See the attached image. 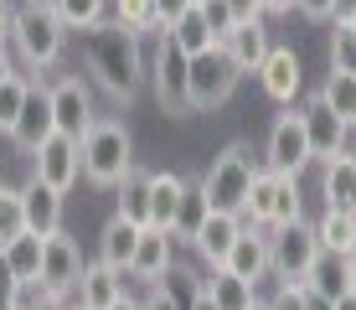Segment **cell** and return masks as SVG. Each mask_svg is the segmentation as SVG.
Listing matches in <instances>:
<instances>
[{
    "label": "cell",
    "mask_w": 356,
    "mask_h": 310,
    "mask_svg": "<svg viewBox=\"0 0 356 310\" xmlns=\"http://www.w3.org/2000/svg\"><path fill=\"white\" fill-rule=\"evenodd\" d=\"M78 42H83L88 83L104 88L119 109H129L134 98H140V88H145V47H140L145 36L124 31L114 16H108V21H98V26H83Z\"/></svg>",
    "instance_id": "6da1fadb"
},
{
    "label": "cell",
    "mask_w": 356,
    "mask_h": 310,
    "mask_svg": "<svg viewBox=\"0 0 356 310\" xmlns=\"http://www.w3.org/2000/svg\"><path fill=\"white\" fill-rule=\"evenodd\" d=\"M67 21L57 16L52 0H21L16 10H10V47H16V57L26 62V72H52L57 62L67 52Z\"/></svg>",
    "instance_id": "7a4b0ae2"
},
{
    "label": "cell",
    "mask_w": 356,
    "mask_h": 310,
    "mask_svg": "<svg viewBox=\"0 0 356 310\" xmlns=\"http://www.w3.org/2000/svg\"><path fill=\"white\" fill-rule=\"evenodd\" d=\"M78 155H83V181L98 186V192H114L124 181V171L134 166V140H129L124 119L98 114V124L78 140Z\"/></svg>",
    "instance_id": "3957f363"
},
{
    "label": "cell",
    "mask_w": 356,
    "mask_h": 310,
    "mask_svg": "<svg viewBox=\"0 0 356 310\" xmlns=\"http://www.w3.org/2000/svg\"><path fill=\"white\" fill-rule=\"evenodd\" d=\"M259 171H264V155L253 150L248 140L222 145V155H217L212 166H207V176H202L212 212H238V217H243V196H248V186H253Z\"/></svg>",
    "instance_id": "277c9868"
},
{
    "label": "cell",
    "mask_w": 356,
    "mask_h": 310,
    "mask_svg": "<svg viewBox=\"0 0 356 310\" xmlns=\"http://www.w3.org/2000/svg\"><path fill=\"white\" fill-rule=\"evenodd\" d=\"M186 78H191V57L161 31V36H155V52L145 57V83H150V93H155V104H161L165 119H186L191 114Z\"/></svg>",
    "instance_id": "5b68a950"
},
{
    "label": "cell",
    "mask_w": 356,
    "mask_h": 310,
    "mask_svg": "<svg viewBox=\"0 0 356 310\" xmlns=\"http://www.w3.org/2000/svg\"><path fill=\"white\" fill-rule=\"evenodd\" d=\"M321 258V238H315V222H284V228H268V279L274 284H305L310 264Z\"/></svg>",
    "instance_id": "8992f818"
},
{
    "label": "cell",
    "mask_w": 356,
    "mask_h": 310,
    "mask_svg": "<svg viewBox=\"0 0 356 310\" xmlns=\"http://www.w3.org/2000/svg\"><path fill=\"white\" fill-rule=\"evenodd\" d=\"M238 83H243V68L227 57L222 42L207 47V52H196V57H191V78H186V88H191V114H212V109H222L227 98L238 93Z\"/></svg>",
    "instance_id": "52a82bcc"
},
{
    "label": "cell",
    "mask_w": 356,
    "mask_h": 310,
    "mask_svg": "<svg viewBox=\"0 0 356 310\" xmlns=\"http://www.w3.org/2000/svg\"><path fill=\"white\" fill-rule=\"evenodd\" d=\"M47 98H52L57 134H67V140H83V134H88L93 124H98L88 72H63V78H52V83H47Z\"/></svg>",
    "instance_id": "ba28073f"
},
{
    "label": "cell",
    "mask_w": 356,
    "mask_h": 310,
    "mask_svg": "<svg viewBox=\"0 0 356 310\" xmlns=\"http://www.w3.org/2000/svg\"><path fill=\"white\" fill-rule=\"evenodd\" d=\"M264 171H279V176H305V166H310V140H305V124H300V109H284V114H274L268 124V140H264Z\"/></svg>",
    "instance_id": "9c48e42d"
},
{
    "label": "cell",
    "mask_w": 356,
    "mask_h": 310,
    "mask_svg": "<svg viewBox=\"0 0 356 310\" xmlns=\"http://www.w3.org/2000/svg\"><path fill=\"white\" fill-rule=\"evenodd\" d=\"M83 243L78 238H67V228L63 233H52V238L42 243V290L52 295V300H72V290H78V279H83Z\"/></svg>",
    "instance_id": "30bf717a"
},
{
    "label": "cell",
    "mask_w": 356,
    "mask_h": 310,
    "mask_svg": "<svg viewBox=\"0 0 356 310\" xmlns=\"http://www.w3.org/2000/svg\"><path fill=\"white\" fill-rule=\"evenodd\" d=\"M31 176L42 186H52V192H72L83 176V155H78V140H67V134H47L42 145L31 150Z\"/></svg>",
    "instance_id": "8fae6325"
},
{
    "label": "cell",
    "mask_w": 356,
    "mask_h": 310,
    "mask_svg": "<svg viewBox=\"0 0 356 310\" xmlns=\"http://www.w3.org/2000/svg\"><path fill=\"white\" fill-rule=\"evenodd\" d=\"M300 124H305V140H310V155L315 160H330V155H341L351 145V130L341 124V114H330V104L321 93H310V98H300Z\"/></svg>",
    "instance_id": "7c38bea8"
},
{
    "label": "cell",
    "mask_w": 356,
    "mask_h": 310,
    "mask_svg": "<svg viewBox=\"0 0 356 310\" xmlns=\"http://www.w3.org/2000/svg\"><path fill=\"white\" fill-rule=\"evenodd\" d=\"M259 83L279 109H294L305 98V62L294 47H268V57L259 62Z\"/></svg>",
    "instance_id": "4fadbf2b"
},
{
    "label": "cell",
    "mask_w": 356,
    "mask_h": 310,
    "mask_svg": "<svg viewBox=\"0 0 356 310\" xmlns=\"http://www.w3.org/2000/svg\"><path fill=\"white\" fill-rule=\"evenodd\" d=\"M217 269H227V274H238V279H248V284H264L268 279V228L243 222V233L232 238L227 258Z\"/></svg>",
    "instance_id": "5bb4252c"
},
{
    "label": "cell",
    "mask_w": 356,
    "mask_h": 310,
    "mask_svg": "<svg viewBox=\"0 0 356 310\" xmlns=\"http://www.w3.org/2000/svg\"><path fill=\"white\" fill-rule=\"evenodd\" d=\"M176 264V238L165 228H140V243H134V258H129V279L134 284H155L170 274Z\"/></svg>",
    "instance_id": "9a60e30c"
},
{
    "label": "cell",
    "mask_w": 356,
    "mask_h": 310,
    "mask_svg": "<svg viewBox=\"0 0 356 310\" xmlns=\"http://www.w3.org/2000/svg\"><path fill=\"white\" fill-rule=\"evenodd\" d=\"M47 134H57V119H52V98H47V83L42 78H31V88H26V104H21V114H16V130H10V140L21 145V150H36V145L47 140Z\"/></svg>",
    "instance_id": "2e32d148"
},
{
    "label": "cell",
    "mask_w": 356,
    "mask_h": 310,
    "mask_svg": "<svg viewBox=\"0 0 356 310\" xmlns=\"http://www.w3.org/2000/svg\"><path fill=\"white\" fill-rule=\"evenodd\" d=\"M21 192V217H26V233H36V238H52V233H63V207H67V196L63 192H52V186H42V181H26V186H16Z\"/></svg>",
    "instance_id": "e0dca14e"
},
{
    "label": "cell",
    "mask_w": 356,
    "mask_h": 310,
    "mask_svg": "<svg viewBox=\"0 0 356 310\" xmlns=\"http://www.w3.org/2000/svg\"><path fill=\"white\" fill-rule=\"evenodd\" d=\"M124 290H129V274L108 269L104 258H88V264H83V279H78V290H72V300H78L83 310H108V305H114Z\"/></svg>",
    "instance_id": "ac0fdd59"
},
{
    "label": "cell",
    "mask_w": 356,
    "mask_h": 310,
    "mask_svg": "<svg viewBox=\"0 0 356 310\" xmlns=\"http://www.w3.org/2000/svg\"><path fill=\"white\" fill-rule=\"evenodd\" d=\"M238 233H243V217L238 212H207V222L196 228V238H191V254L202 258L207 269H217L227 258V248H232Z\"/></svg>",
    "instance_id": "d6986e66"
},
{
    "label": "cell",
    "mask_w": 356,
    "mask_h": 310,
    "mask_svg": "<svg viewBox=\"0 0 356 310\" xmlns=\"http://www.w3.org/2000/svg\"><path fill=\"white\" fill-rule=\"evenodd\" d=\"M321 202L325 207H356V150L321 160Z\"/></svg>",
    "instance_id": "ffe728a7"
},
{
    "label": "cell",
    "mask_w": 356,
    "mask_h": 310,
    "mask_svg": "<svg viewBox=\"0 0 356 310\" xmlns=\"http://www.w3.org/2000/svg\"><path fill=\"white\" fill-rule=\"evenodd\" d=\"M222 47H227V57L243 68V78H248V72H259V62L268 57V47H274V42H268V26L259 16V21H238V26L227 31Z\"/></svg>",
    "instance_id": "44dd1931"
},
{
    "label": "cell",
    "mask_w": 356,
    "mask_h": 310,
    "mask_svg": "<svg viewBox=\"0 0 356 310\" xmlns=\"http://www.w3.org/2000/svg\"><path fill=\"white\" fill-rule=\"evenodd\" d=\"M134 243H140V222L129 217H108L104 233H98V258H104L108 269H119V274H129V258H134Z\"/></svg>",
    "instance_id": "7402d4cb"
},
{
    "label": "cell",
    "mask_w": 356,
    "mask_h": 310,
    "mask_svg": "<svg viewBox=\"0 0 356 310\" xmlns=\"http://www.w3.org/2000/svg\"><path fill=\"white\" fill-rule=\"evenodd\" d=\"M207 212H212V202H207V186H202V176H186V192H181L176 222H170V238L191 248V238H196V228L207 222Z\"/></svg>",
    "instance_id": "603a6c76"
},
{
    "label": "cell",
    "mask_w": 356,
    "mask_h": 310,
    "mask_svg": "<svg viewBox=\"0 0 356 310\" xmlns=\"http://www.w3.org/2000/svg\"><path fill=\"white\" fill-rule=\"evenodd\" d=\"M114 192H119V217H129V222H140V228H150V166H140V160H134Z\"/></svg>",
    "instance_id": "cb8c5ba5"
},
{
    "label": "cell",
    "mask_w": 356,
    "mask_h": 310,
    "mask_svg": "<svg viewBox=\"0 0 356 310\" xmlns=\"http://www.w3.org/2000/svg\"><path fill=\"white\" fill-rule=\"evenodd\" d=\"M315 238H321V254H341L346 258L356 248V212L351 207H325L315 217Z\"/></svg>",
    "instance_id": "d4e9b609"
},
{
    "label": "cell",
    "mask_w": 356,
    "mask_h": 310,
    "mask_svg": "<svg viewBox=\"0 0 356 310\" xmlns=\"http://www.w3.org/2000/svg\"><path fill=\"white\" fill-rule=\"evenodd\" d=\"M202 290H207V300H212L217 310H248L253 300H259V284H248V279L227 274V269H207Z\"/></svg>",
    "instance_id": "484cf974"
},
{
    "label": "cell",
    "mask_w": 356,
    "mask_h": 310,
    "mask_svg": "<svg viewBox=\"0 0 356 310\" xmlns=\"http://www.w3.org/2000/svg\"><path fill=\"white\" fill-rule=\"evenodd\" d=\"M181 192H186V176H176V171H150V228L170 233L176 207H181Z\"/></svg>",
    "instance_id": "4316f807"
},
{
    "label": "cell",
    "mask_w": 356,
    "mask_h": 310,
    "mask_svg": "<svg viewBox=\"0 0 356 310\" xmlns=\"http://www.w3.org/2000/svg\"><path fill=\"white\" fill-rule=\"evenodd\" d=\"M305 290L325 295V300H341V295H351L356 284H351L346 258H341V254H321V258L310 264V274H305Z\"/></svg>",
    "instance_id": "83f0119b"
},
{
    "label": "cell",
    "mask_w": 356,
    "mask_h": 310,
    "mask_svg": "<svg viewBox=\"0 0 356 310\" xmlns=\"http://www.w3.org/2000/svg\"><path fill=\"white\" fill-rule=\"evenodd\" d=\"M42 243H47V238H36V233H16V238L0 248V254H6V264L16 269L21 284H36V279H42Z\"/></svg>",
    "instance_id": "f1b7e54d"
},
{
    "label": "cell",
    "mask_w": 356,
    "mask_h": 310,
    "mask_svg": "<svg viewBox=\"0 0 356 310\" xmlns=\"http://www.w3.org/2000/svg\"><path fill=\"white\" fill-rule=\"evenodd\" d=\"M315 93L330 104V114H341L346 130H356V72H325V83Z\"/></svg>",
    "instance_id": "f546056e"
},
{
    "label": "cell",
    "mask_w": 356,
    "mask_h": 310,
    "mask_svg": "<svg viewBox=\"0 0 356 310\" xmlns=\"http://www.w3.org/2000/svg\"><path fill=\"white\" fill-rule=\"evenodd\" d=\"M274 186H279L274 171H259V176H253L248 196H243V222H253V228H268V217H274Z\"/></svg>",
    "instance_id": "4dcf8cb0"
},
{
    "label": "cell",
    "mask_w": 356,
    "mask_h": 310,
    "mask_svg": "<svg viewBox=\"0 0 356 310\" xmlns=\"http://www.w3.org/2000/svg\"><path fill=\"white\" fill-rule=\"evenodd\" d=\"M108 16H114L124 31H134V36H145V31L161 36V21H155V0H108Z\"/></svg>",
    "instance_id": "1f68e13d"
},
{
    "label": "cell",
    "mask_w": 356,
    "mask_h": 310,
    "mask_svg": "<svg viewBox=\"0 0 356 310\" xmlns=\"http://www.w3.org/2000/svg\"><path fill=\"white\" fill-rule=\"evenodd\" d=\"M279 176V171H274ZM305 217V192H300V176H279L274 186V217H268V228H284V222H300Z\"/></svg>",
    "instance_id": "d6a6232c"
},
{
    "label": "cell",
    "mask_w": 356,
    "mask_h": 310,
    "mask_svg": "<svg viewBox=\"0 0 356 310\" xmlns=\"http://www.w3.org/2000/svg\"><path fill=\"white\" fill-rule=\"evenodd\" d=\"M165 36H170V42H176V47H181L186 57L207 52V47H217V42H212V31H207V21L196 16V6H191V10H186V16H181V21H176V26H170Z\"/></svg>",
    "instance_id": "836d02e7"
},
{
    "label": "cell",
    "mask_w": 356,
    "mask_h": 310,
    "mask_svg": "<svg viewBox=\"0 0 356 310\" xmlns=\"http://www.w3.org/2000/svg\"><path fill=\"white\" fill-rule=\"evenodd\" d=\"M325 57H330V72H356V31L346 26V21H330Z\"/></svg>",
    "instance_id": "e575fe53"
},
{
    "label": "cell",
    "mask_w": 356,
    "mask_h": 310,
    "mask_svg": "<svg viewBox=\"0 0 356 310\" xmlns=\"http://www.w3.org/2000/svg\"><path fill=\"white\" fill-rule=\"evenodd\" d=\"M57 16L67 21V31H83V26H98L108 21V0H52Z\"/></svg>",
    "instance_id": "d590c367"
},
{
    "label": "cell",
    "mask_w": 356,
    "mask_h": 310,
    "mask_svg": "<svg viewBox=\"0 0 356 310\" xmlns=\"http://www.w3.org/2000/svg\"><path fill=\"white\" fill-rule=\"evenodd\" d=\"M202 279H207V274H196V269H186V264H170V274H165V279H155V284H165L170 300H176L181 310H191V305H196V295H202Z\"/></svg>",
    "instance_id": "8d00e7d4"
},
{
    "label": "cell",
    "mask_w": 356,
    "mask_h": 310,
    "mask_svg": "<svg viewBox=\"0 0 356 310\" xmlns=\"http://www.w3.org/2000/svg\"><path fill=\"white\" fill-rule=\"evenodd\" d=\"M26 88H31L26 72H10V78L0 83V134L16 130V114H21V104H26Z\"/></svg>",
    "instance_id": "74e56055"
},
{
    "label": "cell",
    "mask_w": 356,
    "mask_h": 310,
    "mask_svg": "<svg viewBox=\"0 0 356 310\" xmlns=\"http://www.w3.org/2000/svg\"><path fill=\"white\" fill-rule=\"evenodd\" d=\"M16 233H26V217H21V192L16 186H6L0 192V248H6Z\"/></svg>",
    "instance_id": "f35d334b"
},
{
    "label": "cell",
    "mask_w": 356,
    "mask_h": 310,
    "mask_svg": "<svg viewBox=\"0 0 356 310\" xmlns=\"http://www.w3.org/2000/svg\"><path fill=\"white\" fill-rule=\"evenodd\" d=\"M196 16L207 21V31H212V42H227V31L238 26V16L227 10V0H196Z\"/></svg>",
    "instance_id": "ab89813d"
},
{
    "label": "cell",
    "mask_w": 356,
    "mask_h": 310,
    "mask_svg": "<svg viewBox=\"0 0 356 310\" xmlns=\"http://www.w3.org/2000/svg\"><path fill=\"white\" fill-rule=\"evenodd\" d=\"M16 305H21V279L6 264V254H0V310H16Z\"/></svg>",
    "instance_id": "60d3db41"
},
{
    "label": "cell",
    "mask_w": 356,
    "mask_h": 310,
    "mask_svg": "<svg viewBox=\"0 0 356 310\" xmlns=\"http://www.w3.org/2000/svg\"><path fill=\"white\" fill-rule=\"evenodd\" d=\"M191 6H196V0H155V21H161V31H170Z\"/></svg>",
    "instance_id": "b9f144b4"
},
{
    "label": "cell",
    "mask_w": 356,
    "mask_h": 310,
    "mask_svg": "<svg viewBox=\"0 0 356 310\" xmlns=\"http://www.w3.org/2000/svg\"><path fill=\"white\" fill-rule=\"evenodd\" d=\"M268 310H305V284H279Z\"/></svg>",
    "instance_id": "7bdbcfd3"
},
{
    "label": "cell",
    "mask_w": 356,
    "mask_h": 310,
    "mask_svg": "<svg viewBox=\"0 0 356 310\" xmlns=\"http://www.w3.org/2000/svg\"><path fill=\"white\" fill-rule=\"evenodd\" d=\"M140 310H181V305L165 295V284H145V295H140Z\"/></svg>",
    "instance_id": "ee69618b"
},
{
    "label": "cell",
    "mask_w": 356,
    "mask_h": 310,
    "mask_svg": "<svg viewBox=\"0 0 356 310\" xmlns=\"http://www.w3.org/2000/svg\"><path fill=\"white\" fill-rule=\"evenodd\" d=\"M294 10H300L305 21H321V26L330 21V0H294Z\"/></svg>",
    "instance_id": "f6af8a7d"
},
{
    "label": "cell",
    "mask_w": 356,
    "mask_h": 310,
    "mask_svg": "<svg viewBox=\"0 0 356 310\" xmlns=\"http://www.w3.org/2000/svg\"><path fill=\"white\" fill-rule=\"evenodd\" d=\"M227 10H232L238 21H259V16H264V0H227Z\"/></svg>",
    "instance_id": "bcb514c9"
},
{
    "label": "cell",
    "mask_w": 356,
    "mask_h": 310,
    "mask_svg": "<svg viewBox=\"0 0 356 310\" xmlns=\"http://www.w3.org/2000/svg\"><path fill=\"white\" fill-rule=\"evenodd\" d=\"M356 16V0H330V21H351ZM325 21V26H330Z\"/></svg>",
    "instance_id": "7dc6e473"
},
{
    "label": "cell",
    "mask_w": 356,
    "mask_h": 310,
    "mask_svg": "<svg viewBox=\"0 0 356 310\" xmlns=\"http://www.w3.org/2000/svg\"><path fill=\"white\" fill-rule=\"evenodd\" d=\"M10 72H21V68H16V62H10V42H0V83H6Z\"/></svg>",
    "instance_id": "c3c4849f"
},
{
    "label": "cell",
    "mask_w": 356,
    "mask_h": 310,
    "mask_svg": "<svg viewBox=\"0 0 356 310\" xmlns=\"http://www.w3.org/2000/svg\"><path fill=\"white\" fill-rule=\"evenodd\" d=\"M305 310H336V300H325V295H315V290H305Z\"/></svg>",
    "instance_id": "681fc988"
},
{
    "label": "cell",
    "mask_w": 356,
    "mask_h": 310,
    "mask_svg": "<svg viewBox=\"0 0 356 310\" xmlns=\"http://www.w3.org/2000/svg\"><path fill=\"white\" fill-rule=\"evenodd\" d=\"M294 0H264V16H289Z\"/></svg>",
    "instance_id": "f907efd6"
},
{
    "label": "cell",
    "mask_w": 356,
    "mask_h": 310,
    "mask_svg": "<svg viewBox=\"0 0 356 310\" xmlns=\"http://www.w3.org/2000/svg\"><path fill=\"white\" fill-rule=\"evenodd\" d=\"M10 10H16V6H6V0H0V42H10Z\"/></svg>",
    "instance_id": "816d5d0a"
},
{
    "label": "cell",
    "mask_w": 356,
    "mask_h": 310,
    "mask_svg": "<svg viewBox=\"0 0 356 310\" xmlns=\"http://www.w3.org/2000/svg\"><path fill=\"white\" fill-rule=\"evenodd\" d=\"M72 300H52V295H47V300L42 305H16V310H67Z\"/></svg>",
    "instance_id": "f5cc1de1"
},
{
    "label": "cell",
    "mask_w": 356,
    "mask_h": 310,
    "mask_svg": "<svg viewBox=\"0 0 356 310\" xmlns=\"http://www.w3.org/2000/svg\"><path fill=\"white\" fill-rule=\"evenodd\" d=\"M108 310H140V295H129V290H124V295H119V300L108 305Z\"/></svg>",
    "instance_id": "db71d44e"
},
{
    "label": "cell",
    "mask_w": 356,
    "mask_h": 310,
    "mask_svg": "<svg viewBox=\"0 0 356 310\" xmlns=\"http://www.w3.org/2000/svg\"><path fill=\"white\" fill-rule=\"evenodd\" d=\"M336 310H356V290H351V295H341V300H336Z\"/></svg>",
    "instance_id": "11a10c76"
},
{
    "label": "cell",
    "mask_w": 356,
    "mask_h": 310,
    "mask_svg": "<svg viewBox=\"0 0 356 310\" xmlns=\"http://www.w3.org/2000/svg\"><path fill=\"white\" fill-rule=\"evenodd\" d=\"M191 310H217V305L207 300V290H202V295H196V305H191Z\"/></svg>",
    "instance_id": "9f6ffc18"
},
{
    "label": "cell",
    "mask_w": 356,
    "mask_h": 310,
    "mask_svg": "<svg viewBox=\"0 0 356 310\" xmlns=\"http://www.w3.org/2000/svg\"><path fill=\"white\" fill-rule=\"evenodd\" d=\"M346 269H351V284H356V248H351V254H346Z\"/></svg>",
    "instance_id": "6f0895ef"
},
{
    "label": "cell",
    "mask_w": 356,
    "mask_h": 310,
    "mask_svg": "<svg viewBox=\"0 0 356 310\" xmlns=\"http://www.w3.org/2000/svg\"><path fill=\"white\" fill-rule=\"evenodd\" d=\"M248 310H268V300H253V305H248Z\"/></svg>",
    "instance_id": "680465c9"
},
{
    "label": "cell",
    "mask_w": 356,
    "mask_h": 310,
    "mask_svg": "<svg viewBox=\"0 0 356 310\" xmlns=\"http://www.w3.org/2000/svg\"><path fill=\"white\" fill-rule=\"evenodd\" d=\"M346 26H351V31H356V16H351V21H346Z\"/></svg>",
    "instance_id": "91938a15"
},
{
    "label": "cell",
    "mask_w": 356,
    "mask_h": 310,
    "mask_svg": "<svg viewBox=\"0 0 356 310\" xmlns=\"http://www.w3.org/2000/svg\"><path fill=\"white\" fill-rule=\"evenodd\" d=\"M67 310H83V305H78V300H72V305H67Z\"/></svg>",
    "instance_id": "94428289"
},
{
    "label": "cell",
    "mask_w": 356,
    "mask_h": 310,
    "mask_svg": "<svg viewBox=\"0 0 356 310\" xmlns=\"http://www.w3.org/2000/svg\"><path fill=\"white\" fill-rule=\"evenodd\" d=\"M0 192H6V181H0Z\"/></svg>",
    "instance_id": "6125c7cd"
},
{
    "label": "cell",
    "mask_w": 356,
    "mask_h": 310,
    "mask_svg": "<svg viewBox=\"0 0 356 310\" xmlns=\"http://www.w3.org/2000/svg\"><path fill=\"white\" fill-rule=\"evenodd\" d=\"M351 212H356V207H351Z\"/></svg>",
    "instance_id": "be15d7a7"
}]
</instances>
